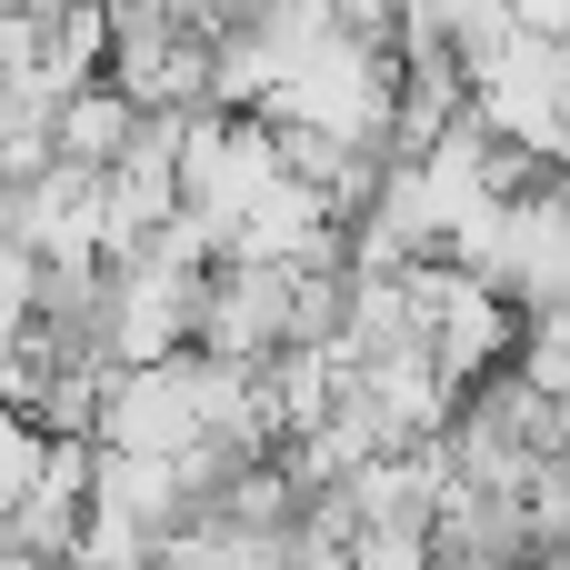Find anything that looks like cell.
<instances>
[{"label": "cell", "instance_id": "1", "mask_svg": "<svg viewBox=\"0 0 570 570\" xmlns=\"http://www.w3.org/2000/svg\"><path fill=\"white\" fill-rule=\"evenodd\" d=\"M140 120H150V100H140L130 80H110V70H100V80H80V90L60 100V150H70V160H90V170H110V160L140 140Z\"/></svg>", "mask_w": 570, "mask_h": 570}]
</instances>
